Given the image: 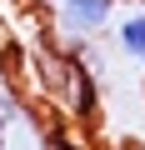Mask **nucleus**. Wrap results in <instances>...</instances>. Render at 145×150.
Here are the masks:
<instances>
[{
    "mask_svg": "<svg viewBox=\"0 0 145 150\" xmlns=\"http://www.w3.org/2000/svg\"><path fill=\"white\" fill-rule=\"evenodd\" d=\"M115 45H120V55H130V60L145 70V10L120 15V25H115Z\"/></svg>",
    "mask_w": 145,
    "mask_h": 150,
    "instance_id": "f03ea898",
    "label": "nucleus"
},
{
    "mask_svg": "<svg viewBox=\"0 0 145 150\" xmlns=\"http://www.w3.org/2000/svg\"><path fill=\"white\" fill-rule=\"evenodd\" d=\"M110 5H115V0H110Z\"/></svg>",
    "mask_w": 145,
    "mask_h": 150,
    "instance_id": "7ed1b4c3",
    "label": "nucleus"
},
{
    "mask_svg": "<svg viewBox=\"0 0 145 150\" xmlns=\"http://www.w3.org/2000/svg\"><path fill=\"white\" fill-rule=\"evenodd\" d=\"M50 10H55V30L70 40V45H80L90 35H100L110 25V0H50Z\"/></svg>",
    "mask_w": 145,
    "mask_h": 150,
    "instance_id": "f257e3e1",
    "label": "nucleus"
}]
</instances>
